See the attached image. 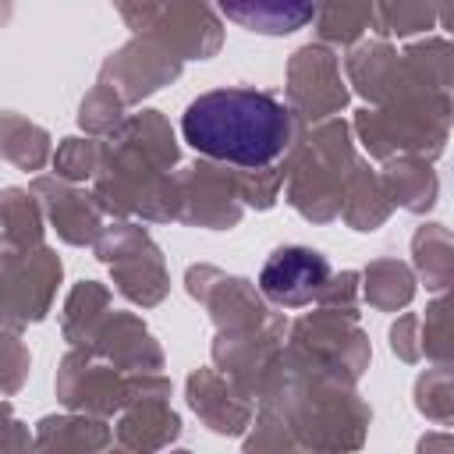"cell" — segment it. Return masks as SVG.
Here are the masks:
<instances>
[{
    "instance_id": "1",
    "label": "cell",
    "mask_w": 454,
    "mask_h": 454,
    "mask_svg": "<svg viewBox=\"0 0 454 454\" xmlns=\"http://www.w3.org/2000/svg\"><path fill=\"white\" fill-rule=\"evenodd\" d=\"M181 135L202 156L266 167L291 142V110L255 89H213L188 103Z\"/></svg>"
},
{
    "instance_id": "2",
    "label": "cell",
    "mask_w": 454,
    "mask_h": 454,
    "mask_svg": "<svg viewBox=\"0 0 454 454\" xmlns=\"http://www.w3.org/2000/svg\"><path fill=\"white\" fill-rule=\"evenodd\" d=\"M326 277H330V266L319 252H312V248H277L266 259L262 273H259V287L277 305H305L312 294H319Z\"/></svg>"
}]
</instances>
